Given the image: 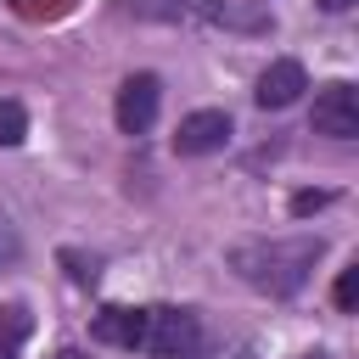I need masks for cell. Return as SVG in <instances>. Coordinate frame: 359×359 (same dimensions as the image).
I'll list each match as a JSON object with an SVG mask.
<instances>
[{
    "label": "cell",
    "instance_id": "4",
    "mask_svg": "<svg viewBox=\"0 0 359 359\" xmlns=\"http://www.w3.org/2000/svg\"><path fill=\"white\" fill-rule=\"evenodd\" d=\"M224 146H230V112L224 107H202V112L180 118V129H174V151L180 157H213Z\"/></svg>",
    "mask_w": 359,
    "mask_h": 359
},
{
    "label": "cell",
    "instance_id": "3",
    "mask_svg": "<svg viewBox=\"0 0 359 359\" xmlns=\"http://www.w3.org/2000/svg\"><path fill=\"white\" fill-rule=\"evenodd\" d=\"M309 123H314V135H325V140H353V135H359V90L342 84V79L325 84V90L314 95Z\"/></svg>",
    "mask_w": 359,
    "mask_h": 359
},
{
    "label": "cell",
    "instance_id": "11",
    "mask_svg": "<svg viewBox=\"0 0 359 359\" xmlns=\"http://www.w3.org/2000/svg\"><path fill=\"white\" fill-rule=\"evenodd\" d=\"M17 258H22V236H17V224L0 213V269H11Z\"/></svg>",
    "mask_w": 359,
    "mask_h": 359
},
{
    "label": "cell",
    "instance_id": "7",
    "mask_svg": "<svg viewBox=\"0 0 359 359\" xmlns=\"http://www.w3.org/2000/svg\"><path fill=\"white\" fill-rule=\"evenodd\" d=\"M95 337L112 348H140L146 342V309H101L95 314Z\"/></svg>",
    "mask_w": 359,
    "mask_h": 359
},
{
    "label": "cell",
    "instance_id": "13",
    "mask_svg": "<svg viewBox=\"0 0 359 359\" xmlns=\"http://www.w3.org/2000/svg\"><path fill=\"white\" fill-rule=\"evenodd\" d=\"M320 6H325V11H348L353 0H320Z\"/></svg>",
    "mask_w": 359,
    "mask_h": 359
},
{
    "label": "cell",
    "instance_id": "6",
    "mask_svg": "<svg viewBox=\"0 0 359 359\" xmlns=\"http://www.w3.org/2000/svg\"><path fill=\"white\" fill-rule=\"evenodd\" d=\"M303 90H309V73H303V62H292V56H275V62L258 73V90H252V101H258L264 112H280V107H292Z\"/></svg>",
    "mask_w": 359,
    "mask_h": 359
},
{
    "label": "cell",
    "instance_id": "8",
    "mask_svg": "<svg viewBox=\"0 0 359 359\" xmlns=\"http://www.w3.org/2000/svg\"><path fill=\"white\" fill-rule=\"evenodd\" d=\"M28 331H34L28 309L22 303H0V359H17V348L28 342Z\"/></svg>",
    "mask_w": 359,
    "mask_h": 359
},
{
    "label": "cell",
    "instance_id": "5",
    "mask_svg": "<svg viewBox=\"0 0 359 359\" xmlns=\"http://www.w3.org/2000/svg\"><path fill=\"white\" fill-rule=\"evenodd\" d=\"M157 101H163V84H157L151 73H135V79H123V90H118V107H112L118 129H123V135H146V129L157 123Z\"/></svg>",
    "mask_w": 359,
    "mask_h": 359
},
{
    "label": "cell",
    "instance_id": "2",
    "mask_svg": "<svg viewBox=\"0 0 359 359\" xmlns=\"http://www.w3.org/2000/svg\"><path fill=\"white\" fill-rule=\"evenodd\" d=\"M151 359H196L202 348V325L191 309H146V342Z\"/></svg>",
    "mask_w": 359,
    "mask_h": 359
},
{
    "label": "cell",
    "instance_id": "10",
    "mask_svg": "<svg viewBox=\"0 0 359 359\" xmlns=\"http://www.w3.org/2000/svg\"><path fill=\"white\" fill-rule=\"evenodd\" d=\"M331 297H337L342 314H353V297H359V264H348V269L337 275V292H331Z\"/></svg>",
    "mask_w": 359,
    "mask_h": 359
},
{
    "label": "cell",
    "instance_id": "12",
    "mask_svg": "<svg viewBox=\"0 0 359 359\" xmlns=\"http://www.w3.org/2000/svg\"><path fill=\"white\" fill-rule=\"evenodd\" d=\"M325 202H331L325 191H297V196H292V213L303 219V213H314V208H325Z\"/></svg>",
    "mask_w": 359,
    "mask_h": 359
},
{
    "label": "cell",
    "instance_id": "14",
    "mask_svg": "<svg viewBox=\"0 0 359 359\" xmlns=\"http://www.w3.org/2000/svg\"><path fill=\"white\" fill-rule=\"evenodd\" d=\"M56 359H90V353H79V348H62V353H56Z\"/></svg>",
    "mask_w": 359,
    "mask_h": 359
},
{
    "label": "cell",
    "instance_id": "9",
    "mask_svg": "<svg viewBox=\"0 0 359 359\" xmlns=\"http://www.w3.org/2000/svg\"><path fill=\"white\" fill-rule=\"evenodd\" d=\"M28 135V112L17 101H0V146H17Z\"/></svg>",
    "mask_w": 359,
    "mask_h": 359
},
{
    "label": "cell",
    "instance_id": "1",
    "mask_svg": "<svg viewBox=\"0 0 359 359\" xmlns=\"http://www.w3.org/2000/svg\"><path fill=\"white\" fill-rule=\"evenodd\" d=\"M320 236H269V241H236L230 247V269L269 297H292L303 292V280L320 264Z\"/></svg>",
    "mask_w": 359,
    "mask_h": 359
}]
</instances>
